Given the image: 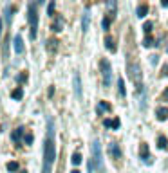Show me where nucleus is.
I'll use <instances>...</instances> for the list:
<instances>
[{"instance_id":"15","label":"nucleus","mask_w":168,"mask_h":173,"mask_svg":"<svg viewBox=\"0 0 168 173\" xmlns=\"http://www.w3.org/2000/svg\"><path fill=\"white\" fill-rule=\"evenodd\" d=\"M105 124L107 128H114V130H117L119 128V119H105Z\"/></svg>"},{"instance_id":"5","label":"nucleus","mask_w":168,"mask_h":173,"mask_svg":"<svg viewBox=\"0 0 168 173\" xmlns=\"http://www.w3.org/2000/svg\"><path fill=\"white\" fill-rule=\"evenodd\" d=\"M99 67H101V74H103V83H105V87H110V83H112V69H110L108 60H101L99 61Z\"/></svg>"},{"instance_id":"27","label":"nucleus","mask_w":168,"mask_h":173,"mask_svg":"<svg viewBox=\"0 0 168 173\" xmlns=\"http://www.w3.org/2000/svg\"><path fill=\"white\" fill-rule=\"evenodd\" d=\"M110 20H112V18H110V16H107V18H103V22H101V25H103V29H108V27H110Z\"/></svg>"},{"instance_id":"8","label":"nucleus","mask_w":168,"mask_h":173,"mask_svg":"<svg viewBox=\"0 0 168 173\" xmlns=\"http://www.w3.org/2000/svg\"><path fill=\"white\" fill-rule=\"evenodd\" d=\"M74 92H76V97L82 99V80H80V74H78V72L74 74Z\"/></svg>"},{"instance_id":"1","label":"nucleus","mask_w":168,"mask_h":173,"mask_svg":"<svg viewBox=\"0 0 168 173\" xmlns=\"http://www.w3.org/2000/svg\"><path fill=\"white\" fill-rule=\"evenodd\" d=\"M54 121L53 117H47V133L43 141V164L42 173H51L53 164L56 161V143H54Z\"/></svg>"},{"instance_id":"13","label":"nucleus","mask_w":168,"mask_h":173,"mask_svg":"<svg viewBox=\"0 0 168 173\" xmlns=\"http://www.w3.org/2000/svg\"><path fill=\"white\" fill-rule=\"evenodd\" d=\"M105 45L110 52H116V49H117V47H116V40L112 36H105Z\"/></svg>"},{"instance_id":"24","label":"nucleus","mask_w":168,"mask_h":173,"mask_svg":"<svg viewBox=\"0 0 168 173\" xmlns=\"http://www.w3.org/2000/svg\"><path fill=\"white\" fill-rule=\"evenodd\" d=\"M6 168H7V171H18V162H15V161H13V162H7Z\"/></svg>"},{"instance_id":"19","label":"nucleus","mask_w":168,"mask_h":173,"mask_svg":"<svg viewBox=\"0 0 168 173\" xmlns=\"http://www.w3.org/2000/svg\"><path fill=\"white\" fill-rule=\"evenodd\" d=\"M107 7L110 9V18H114V15H116V7H117L116 0H110V2H107Z\"/></svg>"},{"instance_id":"18","label":"nucleus","mask_w":168,"mask_h":173,"mask_svg":"<svg viewBox=\"0 0 168 173\" xmlns=\"http://www.w3.org/2000/svg\"><path fill=\"white\" fill-rule=\"evenodd\" d=\"M147 13H148V6H145V4H141V6L137 7V11H136V15L139 16V18H145Z\"/></svg>"},{"instance_id":"4","label":"nucleus","mask_w":168,"mask_h":173,"mask_svg":"<svg viewBox=\"0 0 168 173\" xmlns=\"http://www.w3.org/2000/svg\"><path fill=\"white\" fill-rule=\"evenodd\" d=\"M91 150H92V164H94V168L98 171H103V155H101V143L94 139L92 141V146H91Z\"/></svg>"},{"instance_id":"6","label":"nucleus","mask_w":168,"mask_h":173,"mask_svg":"<svg viewBox=\"0 0 168 173\" xmlns=\"http://www.w3.org/2000/svg\"><path fill=\"white\" fill-rule=\"evenodd\" d=\"M13 47H15V52H16V54H22V52H24V40H22L20 34H16V36L13 38Z\"/></svg>"},{"instance_id":"29","label":"nucleus","mask_w":168,"mask_h":173,"mask_svg":"<svg viewBox=\"0 0 168 173\" xmlns=\"http://www.w3.org/2000/svg\"><path fill=\"white\" fill-rule=\"evenodd\" d=\"M143 45H145V47H150V45H154L152 38H150V36H147V38H145V41H143Z\"/></svg>"},{"instance_id":"2","label":"nucleus","mask_w":168,"mask_h":173,"mask_svg":"<svg viewBox=\"0 0 168 173\" xmlns=\"http://www.w3.org/2000/svg\"><path fill=\"white\" fill-rule=\"evenodd\" d=\"M128 76H130V80L134 81L136 85V89L139 92L143 90V72H141V67L137 65V63H132V61H128Z\"/></svg>"},{"instance_id":"28","label":"nucleus","mask_w":168,"mask_h":173,"mask_svg":"<svg viewBox=\"0 0 168 173\" xmlns=\"http://www.w3.org/2000/svg\"><path fill=\"white\" fill-rule=\"evenodd\" d=\"M20 83H24V81H27V72H22V74H18V78H16Z\"/></svg>"},{"instance_id":"35","label":"nucleus","mask_w":168,"mask_h":173,"mask_svg":"<svg viewBox=\"0 0 168 173\" xmlns=\"http://www.w3.org/2000/svg\"><path fill=\"white\" fill-rule=\"evenodd\" d=\"M163 74H165V76H168V65H165V67H163Z\"/></svg>"},{"instance_id":"32","label":"nucleus","mask_w":168,"mask_h":173,"mask_svg":"<svg viewBox=\"0 0 168 173\" xmlns=\"http://www.w3.org/2000/svg\"><path fill=\"white\" fill-rule=\"evenodd\" d=\"M25 143H27V144L33 143V135H31V133H29V135H25Z\"/></svg>"},{"instance_id":"34","label":"nucleus","mask_w":168,"mask_h":173,"mask_svg":"<svg viewBox=\"0 0 168 173\" xmlns=\"http://www.w3.org/2000/svg\"><path fill=\"white\" fill-rule=\"evenodd\" d=\"M161 99H168V89H166V90H165V94L161 96Z\"/></svg>"},{"instance_id":"9","label":"nucleus","mask_w":168,"mask_h":173,"mask_svg":"<svg viewBox=\"0 0 168 173\" xmlns=\"http://www.w3.org/2000/svg\"><path fill=\"white\" fill-rule=\"evenodd\" d=\"M156 117L159 121H166L168 119V106H157L156 108Z\"/></svg>"},{"instance_id":"12","label":"nucleus","mask_w":168,"mask_h":173,"mask_svg":"<svg viewBox=\"0 0 168 173\" xmlns=\"http://www.w3.org/2000/svg\"><path fill=\"white\" fill-rule=\"evenodd\" d=\"M24 132H25V128H24V126H18L15 132L11 133V141H13V143H20V139H22V135H24Z\"/></svg>"},{"instance_id":"25","label":"nucleus","mask_w":168,"mask_h":173,"mask_svg":"<svg viewBox=\"0 0 168 173\" xmlns=\"http://www.w3.org/2000/svg\"><path fill=\"white\" fill-rule=\"evenodd\" d=\"M54 9H56V4H54V2H49V6H47V15H49V16H54Z\"/></svg>"},{"instance_id":"30","label":"nucleus","mask_w":168,"mask_h":173,"mask_svg":"<svg viewBox=\"0 0 168 173\" xmlns=\"http://www.w3.org/2000/svg\"><path fill=\"white\" fill-rule=\"evenodd\" d=\"M9 43H11V40H7L4 43V58H6V60H7V47H9Z\"/></svg>"},{"instance_id":"3","label":"nucleus","mask_w":168,"mask_h":173,"mask_svg":"<svg viewBox=\"0 0 168 173\" xmlns=\"http://www.w3.org/2000/svg\"><path fill=\"white\" fill-rule=\"evenodd\" d=\"M27 20H29V25H31V40L36 38V34H38V13H36V4L31 2L29 6H27Z\"/></svg>"},{"instance_id":"21","label":"nucleus","mask_w":168,"mask_h":173,"mask_svg":"<svg viewBox=\"0 0 168 173\" xmlns=\"http://www.w3.org/2000/svg\"><path fill=\"white\" fill-rule=\"evenodd\" d=\"M13 11H15V7H11V6H6V22H7L9 25H11V18H13V15H11Z\"/></svg>"},{"instance_id":"17","label":"nucleus","mask_w":168,"mask_h":173,"mask_svg":"<svg viewBox=\"0 0 168 173\" xmlns=\"http://www.w3.org/2000/svg\"><path fill=\"white\" fill-rule=\"evenodd\" d=\"M45 47H47V51L49 52H56V49H58V40H47V45H45Z\"/></svg>"},{"instance_id":"37","label":"nucleus","mask_w":168,"mask_h":173,"mask_svg":"<svg viewBox=\"0 0 168 173\" xmlns=\"http://www.w3.org/2000/svg\"><path fill=\"white\" fill-rule=\"evenodd\" d=\"M2 25H4V22H2V18H0V36H2Z\"/></svg>"},{"instance_id":"16","label":"nucleus","mask_w":168,"mask_h":173,"mask_svg":"<svg viewBox=\"0 0 168 173\" xmlns=\"http://www.w3.org/2000/svg\"><path fill=\"white\" fill-rule=\"evenodd\" d=\"M117 94H119L121 97H125V96H126V90H125V81H123V78H119V80H117Z\"/></svg>"},{"instance_id":"20","label":"nucleus","mask_w":168,"mask_h":173,"mask_svg":"<svg viewBox=\"0 0 168 173\" xmlns=\"http://www.w3.org/2000/svg\"><path fill=\"white\" fill-rule=\"evenodd\" d=\"M11 97H13V99H16V101L22 99V97H24V90H22V89H15V90L11 92Z\"/></svg>"},{"instance_id":"11","label":"nucleus","mask_w":168,"mask_h":173,"mask_svg":"<svg viewBox=\"0 0 168 173\" xmlns=\"http://www.w3.org/2000/svg\"><path fill=\"white\" fill-rule=\"evenodd\" d=\"M108 153L112 155V159H119V157H121V150H119V146L116 143L108 144Z\"/></svg>"},{"instance_id":"10","label":"nucleus","mask_w":168,"mask_h":173,"mask_svg":"<svg viewBox=\"0 0 168 173\" xmlns=\"http://www.w3.org/2000/svg\"><path fill=\"white\" fill-rule=\"evenodd\" d=\"M89 24H91V13H89V7H87L83 13V18H82V31L83 32L89 31Z\"/></svg>"},{"instance_id":"39","label":"nucleus","mask_w":168,"mask_h":173,"mask_svg":"<svg viewBox=\"0 0 168 173\" xmlns=\"http://www.w3.org/2000/svg\"><path fill=\"white\" fill-rule=\"evenodd\" d=\"M71 173H80V171H78V170H74V171H71Z\"/></svg>"},{"instance_id":"33","label":"nucleus","mask_w":168,"mask_h":173,"mask_svg":"<svg viewBox=\"0 0 168 173\" xmlns=\"http://www.w3.org/2000/svg\"><path fill=\"white\" fill-rule=\"evenodd\" d=\"M150 61H152V63L156 65V63H157V56H150Z\"/></svg>"},{"instance_id":"23","label":"nucleus","mask_w":168,"mask_h":173,"mask_svg":"<svg viewBox=\"0 0 168 173\" xmlns=\"http://www.w3.org/2000/svg\"><path fill=\"white\" fill-rule=\"evenodd\" d=\"M71 162H73L74 166H78V164L82 162V155H80V153H73V157H71Z\"/></svg>"},{"instance_id":"22","label":"nucleus","mask_w":168,"mask_h":173,"mask_svg":"<svg viewBox=\"0 0 168 173\" xmlns=\"http://www.w3.org/2000/svg\"><path fill=\"white\" fill-rule=\"evenodd\" d=\"M157 148L159 150H166L168 148V144H166V139L161 135V137H157Z\"/></svg>"},{"instance_id":"31","label":"nucleus","mask_w":168,"mask_h":173,"mask_svg":"<svg viewBox=\"0 0 168 173\" xmlns=\"http://www.w3.org/2000/svg\"><path fill=\"white\" fill-rule=\"evenodd\" d=\"M143 29H145V32H150V31H152V22H147V24L143 25Z\"/></svg>"},{"instance_id":"36","label":"nucleus","mask_w":168,"mask_h":173,"mask_svg":"<svg viewBox=\"0 0 168 173\" xmlns=\"http://www.w3.org/2000/svg\"><path fill=\"white\" fill-rule=\"evenodd\" d=\"M161 6H163V7H168V0H165V2H161Z\"/></svg>"},{"instance_id":"26","label":"nucleus","mask_w":168,"mask_h":173,"mask_svg":"<svg viewBox=\"0 0 168 173\" xmlns=\"http://www.w3.org/2000/svg\"><path fill=\"white\" fill-rule=\"evenodd\" d=\"M103 110H110V105H108V103H99V105H98V112H103Z\"/></svg>"},{"instance_id":"7","label":"nucleus","mask_w":168,"mask_h":173,"mask_svg":"<svg viewBox=\"0 0 168 173\" xmlns=\"http://www.w3.org/2000/svg\"><path fill=\"white\" fill-rule=\"evenodd\" d=\"M139 157H141V159H143V161H145V162H152V161H150V152H148V144H141V146H139Z\"/></svg>"},{"instance_id":"38","label":"nucleus","mask_w":168,"mask_h":173,"mask_svg":"<svg viewBox=\"0 0 168 173\" xmlns=\"http://www.w3.org/2000/svg\"><path fill=\"white\" fill-rule=\"evenodd\" d=\"M16 173H27V171H25V170H20V171H16Z\"/></svg>"},{"instance_id":"14","label":"nucleus","mask_w":168,"mask_h":173,"mask_svg":"<svg viewBox=\"0 0 168 173\" xmlns=\"http://www.w3.org/2000/svg\"><path fill=\"white\" fill-rule=\"evenodd\" d=\"M51 29H53L54 32H60V31L63 29V20H62V18H60V16H58V18H56V20L53 22V25H51Z\"/></svg>"}]
</instances>
